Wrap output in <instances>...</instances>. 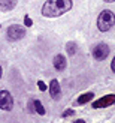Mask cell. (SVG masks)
I'll list each match as a JSON object with an SVG mask.
<instances>
[{"mask_svg": "<svg viewBox=\"0 0 115 123\" xmlns=\"http://www.w3.org/2000/svg\"><path fill=\"white\" fill-rule=\"evenodd\" d=\"M93 93H84V95H81L79 98H78V101H76V104L78 105H84V104H87V102H90L93 99Z\"/></svg>", "mask_w": 115, "mask_h": 123, "instance_id": "10", "label": "cell"}, {"mask_svg": "<svg viewBox=\"0 0 115 123\" xmlns=\"http://www.w3.org/2000/svg\"><path fill=\"white\" fill-rule=\"evenodd\" d=\"M115 24V15L114 12L109 9H105L103 12H100V15L97 18V27L100 32H108L111 30Z\"/></svg>", "mask_w": 115, "mask_h": 123, "instance_id": "2", "label": "cell"}, {"mask_svg": "<svg viewBox=\"0 0 115 123\" xmlns=\"http://www.w3.org/2000/svg\"><path fill=\"white\" fill-rule=\"evenodd\" d=\"M72 0H48L42 6V15L48 18L60 17L72 8Z\"/></svg>", "mask_w": 115, "mask_h": 123, "instance_id": "1", "label": "cell"}, {"mask_svg": "<svg viewBox=\"0 0 115 123\" xmlns=\"http://www.w3.org/2000/svg\"><path fill=\"white\" fill-rule=\"evenodd\" d=\"M49 95L54 101H58L61 98V90H60V84L57 80H52L51 84H49Z\"/></svg>", "mask_w": 115, "mask_h": 123, "instance_id": "7", "label": "cell"}, {"mask_svg": "<svg viewBox=\"0 0 115 123\" xmlns=\"http://www.w3.org/2000/svg\"><path fill=\"white\" fill-rule=\"evenodd\" d=\"M54 66H55L57 71H63L66 68V57L63 56V54L55 56V59H54Z\"/></svg>", "mask_w": 115, "mask_h": 123, "instance_id": "8", "label": "cell"}, {"mask_svg": "<svg viewBox=\"0 0 115 123\" xmlns=\"http://www.w3.org/2000/svg\"><path fill=\"white\" fill-rule=\"evenodd\" d=\"M38 87H39V90L45 92V90H46V84H45L44 81H39V83H38Z\"/></svg>", "mask_w": 115, "mask_h": 123, "instance_id": "14", "label": "cell"}, {"mask_svg": "<svg viewBox=\"0 0 115 123\" xmlns=\"http://www.w3.org/2000/svg\"><path fill=\"white\" fill-rule=\"evenodd\" d=\"M72 114H73V110H66V111L63 113L64 117H69V116H72Z\"/></svg>", "mask_w": 115, "mask_h": 123, "instance_id": "15", "label": "cell"}, {"mask_svg": "<svg viewBox=\"0 0 115 123\" xmlns=\"http://www.w3.org/2000/svg\"><path fill=\"white\" fill-rule=\"evenodd\" d=\"M93 56L96 60H105L109 56V47L106 44H97L93 48Z\"/></svg>", "mask_w": 115, "mask_h": 123, "instance_id": "5", "label": "cell"}, {"mask_svg": "<svg viewBox=\"0 0 115 123\" xmlns=\"http://www.w3.org/2000/svg\"><path fill=\"white\" fill-rule=\"evenodd\" d=\"M12 107H14L12 95L8 90H0V108L5 110V111H11Z\"/></svg>", "mask_w": 115, "mask_h": 123, "instance_id": "4", "label": "cell"}, {"mask_svg": "<svg viewBox=\"0 0 115 123\" xmlns=\"http://www.w3.org/2000/svg\"><path fill=\"white\" fill-rule=\"evenodd\" d=\"M75 123H85V120H82V119H79V120H76Z\"/></svg>", "mask_w": 115, "mask_h": 123, "instance_id": "17", "label": "cell"}, {"mask_svg": "<svg viewBox=\"0 0 115 123\" xmlns=\"http://www.w3.org/2000/svg\"><path fill=\"white\" fill-rule=\"evenodd\" d=\"M66 50H67V54H69V56H75L76 51H78V45L75 44V42H67Z\"/></svg>", "mask_w": 115, "mask_h": 123, "instance_id": "11", "label": "cell"}, {"mask_svg": "<svg viewBox=\"0 0 115 123\" xmlns=\"http://www.w3.org/2000/svg\"><path fill=\"white\" fill-rule=\"evenodd\" d=\"M24 35H26L24 27H21L20 24H12V26L8 27L6 38H8L9 41H12V42H15V41H20L21 38H24Z\"/></svg>", "mask_w": 115, "mask_h": 123, "instance_id": "3", "label": "cell"}, {"mask_svg": "<svg viewBox=\"0 0 115 123\" xmlns=\"http://www.w3.org/2000/svg\"><path fill=\"white\" fill-rule=\"evenodd\" d=\"M16 6V2H12V0H0V11H12Z\"/></svg>", "mask_w": 115, "mask_h": 123, "instance_id": "9", "label": "cell"}, {"mask_svg": "<svg viewBox=\"0 0 115 123\" xmlns=\"http://www.w3.org/2000/svg\"><path fill=\"white\" fill-rule=\"evenodd\" d=\"M111 66H112V71H115V59L112 60V65H111Z\"/></svg>", "mask_w": 115, "mask_h": 123, "instance_id": "16", "label": "cell"}, {"mask_svg": "<svg viewBox=\"0 0 115 123\" xmlns=\"http://www.w3.org/2000/svg\"><path fill=\"white\" fill-rule=\"evenodd\" d=\"M0 78H2V66H0Z\"/></svg>", "mask_w": 115, "mask_h": 123, "instance_id": "18", "label": "cell"}, {"mask_svg": "<svg viewBox=\"0 0 115 123\" xmlns=\"http://www.w3.org/2000/svg\"><path fill=\"white\" fill-rule=\"evenodd\" d=\"M33 107H34L36 111H38V114H40V116H44V114H45V108H44V105H42V102H40V101L36 99V101L33 102Z\"/></svg>", "mask_w": 115, "mask_h": 123, "instance_id": "12", "label": "cell"}, {"mask_svg": "<svg viewBox=\"0 0 115 123\" xmlns=\"http://www.w3.org/2000/svg\"><path fill=\"white\" fill-rule=\"evenodd\" d=\"M114 102H115V96L114 95H106L103 98H100V99H97L96 102H93V107L94 108H103V107L112 105Z\"/></svg>", "mask_w": 115, "mask_h": 123, "instance_id": "6", "label": "cell"}, {"mask_svg": "<svg viewBox=\"0 0 115 123\" xmlns=\"http://www.w3.org/2000/svg\"><path fill=\"white\" fill-rule=\"evenodd\" d=\"M24 24H26V27H32V24H33L32 18H30V17H24Z\"/></svg>", "mask_w": 115, "mask_h": 123, "instance_id": "13", "label": "cell"}]
</instances>
